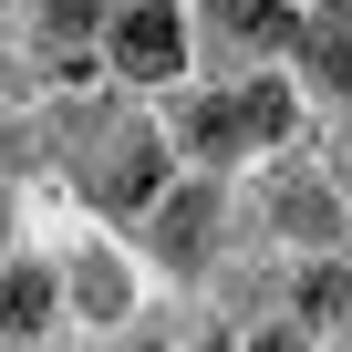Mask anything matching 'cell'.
Listing matches in <instances>:
<instances>
[{
    "mask_svg": "<svg viewBox=\"0 0 352 352\" xmlns=\"http://www.w3.org/2000/svg\"><path fill=\"white\" fill-rule=\"evenodd\" d=\"M228 124H239V145H280L290 135V94L280 83H239L228 94Z\"/></svg>",
    "mask_w": 352,
    "mask_h": 352,
    "instance_id": "obj_3",
    "label": "cell"
},
{
    "mask_svg": "<svg viewBox=\"0 0 352 352\" xmlns=\"http://www.w3.org/2000/svg\"><path fill=\"white\" fill-rule=\"evenodd\" d=\"M83 311H94V321H114V311H124V280H114V270H104V259H94V270H83Z\"/></svg>",
    "mask_w": 352,
    "mask_h": 352,
    "instance_id": "obj_9",
    "label": "cell"
},
{
    "mask_svg": "<svg viewBox=\"0 0 352 352\" xmlns=\"http://www.w3.org/2000/svg\"><path fill=\"white\" fill-rule=\"evenodd\" d=\"M280 218H290V228H331V208H321L311 187H290V197H280Z\"/></svg>",
    "mask_w": 352,
    "mask_h": 352,
    "instance_id": "obj_10",
    "label": "cell"
},
{
    "mask_svg": "<svg viewBox=\"0 0 352 352\" xmlns=\"http://www.w3.org/2000/svg\"><path fill=\"white\" fill-rule=\"evenodd\" d=\"M228 21H239V42H290V32H300V21L280 11V0H239Z\"/></svg>",
    "mask_w": 352,
    "mask_h": 352,
    "instance_id": "obj_7",
    "label": "cell"
},
{
    "mask_svg": "<svg viewBox=\"0 0 352 352\" xmlns=\"http://www.w3.org/2000/svg\"><path fill=\"white\" fill-rule=\"evenodd\" d=\"M52 321V280L42 270H11V280H0V331H42Z\"/></svg>",
    "mask_w": 352,
    "mask_h": 352,
    "instance_id": "obj_5",
    "label": "cell"
},
{
    "mask_svg": "<svg viewBox=\"0 0 352 352\" xmlns=\"http://www.w3.org/2000/svg\"><path fill=\"white\" fill-rule=\"evenodd\" d=\"M249 352H300V342H290V331H259V342H249Z\"/></svg>",
    "mask_w": 352,
    "mask_h": 352,
    "instance_id": "obj_11",
    "label": "cell"
},
{
    "mask_svg": "<svg viewBox=\"0 0 352 352\" xmlns=\"http://www.w3.org/2000/svg\"><path fill=\"white\" fill-rule=\"evenodd\" d=\"M208 228H218V208H208V187H187L166 218H155V239H166V259H197L208 249Z\"/></svg>",
    "mask_w": 352,
    "mask_h": 352,
    "instance_id": "obj_4",
    "label": "cell"
},
{
    "mask_svg": "<svg viewBox=\"0 0 352 352\" xmlns=\"http://www.w3.org/2000/svg\"><path fill=\"white\" fill-rule=\"evenodd\" d=\"M94 197H104V208H145V197H155V135H135V124H104Z\"/></svg>",
    "mask_w": 352,
    "mask_h": 352,
    "instance_id": "obj_2",
    "label": "cell"
},
{
    "mask_svg": "<svg viewBox=\"0 0 352 352\" xmlns=\"http://www.w3.org/2000/svg\"><path fill=\"white\" fill-rule=\"evenodd\" d=\"M342 300H352V280H342V270H311V280H300V311H311V321H331Z\"/></svg>",
    "mask_w": 352,
    "mask_h": 352,
    "instance_id": "obj_8",
    "label": "cell"
},
{
    "mask_svg": "<svg viewBox=\"0 0 352 352\" xmlns=\"http://www.w3.org/2000/svg\"><path fill=\"white\" fill-rule=\"evenodd\" d=\"M300 42H311V63H321V73H331L342 94H352V11H321V21L300 32Z\"/></svg>",
    "mask_w": 352,
    "mask_h": 352,
    "instance_id": "obj_6",
    "label": "cell"
},
{
    "mask_svg": "<svg viewBox=\"0 0 352 352\" xmlns=\"http://www.w3.org/2000/svg\"><path fill=\"white\" fill-rule=\"evenodd\" d=\"M114 63H124L135 83H166L176 63H187V21H176L166 0H135V11L114 21Z\"/></svg>",
    "mask_w": 352,
    "mask_h": 352,
    "instance_id": "obj_1",
    "label": "cell"
}]
</instances>
